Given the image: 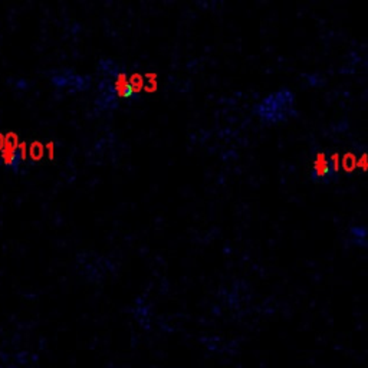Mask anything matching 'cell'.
Here are the masks:
<instances>
[{
  "mask_svg": "<svg viewBox=\"0 0 368 368\" xmlns=\"http://www.w3.org/2000/svg\"><path fill=\"white\" fill-rule=\"evenodd\" d=\"M259 118L265 123H282L296 115L295 95L289 88H280L265 96L256 107Z\"/></svg>",
  "mask_w": 368,
  "mask_h": 368,
  "instance_id": "cell-1",
  "label": "cell"
},
{
  "mask_svg": "<svg viewBox=\"0 0 368 368\" xmlns=\"http://www.w3.org/2000/svg\"><path fill=\"white\" fill-rule=\"evenodd\" d=\"M338 170L339 167L337 155L327 157L325 154H318L312 168V179L316 182L330 183L337 177Z\"/></svg>",
  "mask_w": 368,
  "mask_h": 368,
  "instance_id": "cell-2",
  "label": "cell"
},
{
  "mask_svg": "<svg viewBox=\"0 0 368 368\" xmlns=\"http://www.w3.org/2000/svg\"><path fill=\"white\" fill-rule=\"evenodd\" d=\"M18 144L19 138L15 132H7L4 135V144L1 148V160L6 166L9 167H16L19 164V157H18Z\"/></svg>",
  "mask_w": 368,
  "mask_h": 368,
  "instance_id": "cell-3",
  "label": "cell"
},
{
  "mask_svg": "<svg viewBox=\"0 0 368 368\" xmlns=\"http://www.w3.org/2000/svg\"><path fill=\"white\" fill-rule=\"evenodd\" d=\"M114 91L115 93L118 95V96H121V98H129V96H132L134 95V91H132V88H131V84H129V81H128V78L125 76V74L124 72H120V71H117L114 75Z\"/></svg>",
  "mask_w": 368,
  "mask_h": 368,
  "instance_id": "cell-4",
  "label": "cell"
},
{
  "mask_svg": "<svg viewBox=\"0 0 368 368\" xmlns=\"http://www.w3.org/2000/svg\"><path fill=\"white\" fill-rule=\"evenodd\" d=\"M28 155H31L33 161H37L43 157V146L39 141H33L31 147L28 148Z\"/></svg>",
  "mask_w": 368,
  "mask_h": 368,
  "instance_id": "cell-5",
  "label": "cell"
},
{
  "mask_svg": "<svg viewBox=\"0 0 368 368\" xmlns=\"http://www.w3.org/2000/svg\"><path fill=\"white\" fill-rule=\"evenodd\" d=\"M129 84H131V88H132V91L135 93V92H138L143 88V78L138 76V75H134V76L129 79Z\"/></svg>",
  "mask_w": 368,
  "mask_h": 368,
  "instance_id": "cell-6",
  "label": "cell"
},
{
  "mask_svg": "<svg viewBox=\"0 0 368 368\" xmlns=\"http://www.w3.org/2000/svg\"><path fill=\"white\" fill-rule=\"evenodd\" d=\"M18 157L20 161H25L28 158V144L25 141L18 144Z\"/></svg>",
  "mask_w": 368,
  "mask_h": 368,
  "instance_id": "cell-7",
  "label": "cell"
},
{
  "mask_svg": "<svg viewBox=\"0 0 368 368\" xmlns=\"http://www.w3.org/2000/svg\"><path fill=\"white\" fill-rule=\"evenodd\" d=\"M46 148H48V153H49V158L52 160L54 158V143H48Z\"/></svg>",
  "mask_w": 368,
  "mask_h": 368,
  "instance_id": "cell-8",
  "label": "cell"
},
{
  "mask_svg": "<svg viewBox=\"0 0 368 368\" xmlns=\"http://www.w3.org/2000/svg\"><path fill=\"white\" fill-rule=\"evenodd\" d=\"M3 144H4V135L0 132V151H1V148H3Z\"/></svg>",
  "mask_w": 368,
  "mask_h": 368,
  "instance_id": "cell-9",
  "label": "cell"
}]
</instances>
